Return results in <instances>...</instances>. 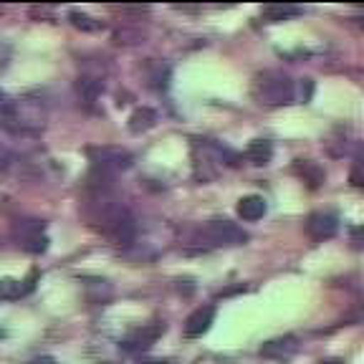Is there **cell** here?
I'll list each match as a JSON object with an SVG mask.
<instances>
[{"mask_svg":"<svg viewBox=\"0 0 364 364\" xmlns=\"http://www.w3.org/2000/svg\"><path fill=\"white\" fill-rule=\"evenodd\" d=\"M253 99L263 107H284L296 99V81L279 68H266L253 79Z\"/></svg>","mask_w":364,"mask_h":364,"instance_id":"6da1fadb","label":"cell"},{"mask_svg":"<svg viewBox=\"0 0 364 364\" xmlns=\"http://www.w3.org/2000/svg\"><path fill=\"white\" fill-rule=\"evenodd\" d=\"M248 240V233L243 228L235 225L233 220H225V218H215V220H208L198 228L190 238V243L198 250H215V248H233Z\"/></svg>","mask_w":364,"mask_h":364,"instance_id":"7a4b0ae2","label":"cell"},{"mask_svg":"<svg viewBox=\"0 0 364 364\" xmlns=\"http://www.w3.org/2000/svg\"><path fill=\"white\" fill-rule=\"evenodd\" d=\"M11 235L23 250L28 253H46L48 250V233H46V223L38 218H21L13 223Z\"/></svg>","mask_w":364,"mask_h":364,"instance_id":"3957f363","label":"cell"},{"mask_svg":"<svg viewBox=\"0 0 364 364\" xmlns=\"http://www.w3.org/2000/svg\"><path fill=\"white\" fill-rule=\"evenodd\" d=\"M86 154H89L94 170L109 172V175L127 170V167H132V162H134L132 152H127V149H122V147H89Z\"/></svg>","mask_w":364,"mask_h":364,"instance_id":"277c9868","label":"cell"},{"mask_svg":"<svg viewBox=\"0 0 364 364\" xmlns=\"http://www.w3.org/2000/svg\"><path fill=\"white\" fill-rule=\"evenodd\" d=\"M165 331V324H144V326H136L132 329L129 334L122 339V349L124 352H132V354H139V352H147L152 347L154 341L162 336Z\"/></svg>","mask_w":364,"mask_h":364,"instance_id":"5b68a950","label":"cell"},{"mask_svg":"<svg viewBox=\"0 0 364 364\" xmlns=\"http://www.w3.org/2000/svg\"><path fill=\"white\" fill-rule=\"evenodd\" d=\"M306 233L311 240H329L339 233V218L334 213H311L306 220Z\"/></svg>","mask_w":364,"mask_h":364,"instance_id":"8992f818","label":"cell"},{"mask_svg":"<svg viewBox=\"0 0 364 364\" xmlns=\"http://www.w3.org/2000/svg\"><path fill=\"white\" fill-rule=\"evenodd\" d=\"M213 321H215V306H200L185 321V336L195 339V336H203L205 331L210 329Z\"/></svg>","mask_w":364,"mask_h":364,"instance_id":"52a82bcc","label":"cell"},{"mask_svg":"<svg viewBox=\"0 0 364 364\" xmlns=\"http://www.w3.org/2000/svg\"><path fill=\"white\" fill-rule=\"evenodd\" d=\"M36 281H38V271H31L28 279H3L0 281V299H6V301H16L21 296H28L33 291Z\"/></svg>","mask_w":364,"mask_h":364,"instance_id":"ba28073f","label":"cell"},{"mask_svg":"<svg viewBox=\"0 0 364 364\" xmlns=\"http://www.w3.org/2000/svg\"><path fill=\"white\" fill-rule=\"evenodd\" d=\"M296 349H299V339L291 334L286 336H279V339H271L266 341L261 347V357H268V359H289L296 354Z\"/></svg>","mask_w":364,"mask_h":364,"instance_id":"9c48e42d","label":"cell"},{"mask_svg":"<svg viewBox=\"0 0 364 364\" xmlns=\"http://www.w3.org/2000/svg\"><path fill=\"white\" fill-rule=\"evenodd\" d=\"M266 210H268V205L261 195H245V198L238 200V218H243V220H248V223L261 220V218L266 215Z\"/></svg>","mask_w":364,"mask_h":364,"instance_id":"30bf717a","label":"cell"},{"mask_svg":"<svg viewBox=\"0 0 364 364\" xmlns=\"http://www.w3.org/2000/svg\"><path fill=\"white\" fill-rule=\"evenodd\" d=\"M102 89H104V86H102V81H99L97 76L84 74V76H79V81H76V94H79V99L84 102V107H89V109L97 104Z\"/></svg>","mask_w":364,"mask_h":364,"instance_id":"8fae6325","label":"cell"},{"mask_svg":"<svg viewBox=\"0 0 364 364\" xmlns=\"http://www.w3.org/2000/svg\"><path fill=\"white\" fill-rule=\"evenodd\" d=\"M273 157V144L268 139H253L245 149V159H248L250 165H268Z\"/></svg>","mask_w":364,"mask_h":364,"instance_id":"7c38bea8","label":"cell"},{"mask_svg":"<svg viewBox=\"0 0 364 364\" xmlns=\"http://www.w3.org/2000/svg\"><path fill=\"white\" fill-rule=\"evenodd\" d=\"M157 124V114L152 112V109L142 107V109H134L129 117V132L132 134H142V132L152 129V127Z\"/></svg>","mask_w":364,"mask_h":364,"instance_id":"4fadbf2b","label":"cell"},{"mask_svg":"<svg viewBox=\"0 0 364 364\" xmlns=\"http://www.w3.org/2000/svg\"><path fill=\"white\" fill-rule=\"evenodd\" d=\"M299 13H301L299 6H268L266 11H263V18H266L268 23H281V21H289V18L299 16Z\"/></svg>","mask_w":364,"mask_h":364,"instance_id":"5bb4252c","label":"cell"},{"mask_svg":"<svg viewBox=\"0 0 364 364\" xmlns=\"http://www.w3.org/2000/svg\"><path fill=\"white\" fill-rule=\"evenodd\" d=\"M296 170L301 172V177H306V182L311 185V188H316L318 182L324 180V170H318L314 162H309V159H299L296 162Z\"/></svg>","mask_w":364,"mask_h":364,"instance_id":"9a60e30c","label":"cell"},{"mask_svg":"<svg viewBox=\"0 0 364 364\" xmlns=\"http://www.w3.org/2000/svg\"><path fill=\"white\" fill-rule=\"evenodd\" d=\"M71 23H74L76 28H81V31H99L102 28V23H91V18L89 16H84V13H71Z\"/></svg>","mask_w":364,"mask_h":364,"instance_id":"2e32d148","label":"cell"},{"mask_svg":"<svg viewBox=\"0 0 364 364\" xmlns=\"http://www.w3.org/2000/svg\"><path fill=\"white\" fill-rule=\"evenodd\" d=\"M11 56H13V48L6 43V41H0V74L8 68V63H11Z\"/></svg>","mask_w":364,"mask_h":364,"instance_id":"e0dca14e","label":"cell"},{"mask_svg":"<svg viewBox=\"0 0 364 364\" xmlns=\"http://www.w3.org/2000/svg\"><path fill=\"white\" fill-rule=\"evenodd\" d=\"M28 364H56V359L53 357H36V359H31Z\"/></svg>","mask_w":364,"mask_h":364,"instance_id":"ac0fdd59","label":"cell"},{"mask_svg":"<svg viewBox=\"0 0 364 364\" xmlns=\"http://www.w3.org/2000/svg\"><path fill=\"white\" fill-rule=\"evenodd\" d=\"M8 159H11V152H8L6 147H0V167H6Z\"/></svg>","mask_w":364,"mask_h":364,"instance_id":"d6986e66","label":"cell"},{"mask_svg":"<svg viewBox=\"0 0 364 364\" xmlns=\"http://www.w3.org/2000/svg\"><path fill=\"white\" fill-rule=\"evenodd\" d=\"M8 104H11V97H6V94H3V91H0V114L6 112V109H8Z\"/></svg>","mask_w":364,"mask_h":364,"instance_id":"ffe728a7","label":"cell"},{"mask_svg":"<svg viewBox=\"0 0 364 364\" xmlns=\"http://www.w3.org/2000/svg\"><path fill=\"white\" fill-rule=\"evenodd\" d=\"M318 364H344V362H341V359H321Z\"/></svg>","mask_w":364,"mask_h":364,"instance_id":"44dd1931","label":"cell"}]
</instances>
